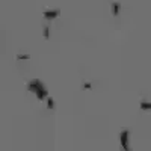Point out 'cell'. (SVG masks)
<instances>
[{
  "label": "cell",
  "mask_w": 151,
  "mask_h": 151,
  "mask_svg": "<svg viewBox=\"0 0 151 151\" xmlns=\"http://www.w3.org/2000/svg\"><path fill=\"white\" fill-rule=\"evenodd\" d=\"M27 88H29V91L33 92L40 100H44L47 95H48V91L45 89V86L42 85L41 80H38V79H33L27 83Z\"/></svg>",
  "instance_id": "1"
},
{
  "label": "cell",
  "mask_w": 151,
  "mask_h": 151,
  "mask_svg": "<svg viewBox=\"0 0 151 151\" xmlns=\"http://www.w3.org/2000/svg\"><path fill=\"white\" fill-rule=\"evenodd\" d=\"M121 145H122V150L124 151H130V145H129V141H130V136H129V132L127 130H124L121 133Z\"/></svg>",
  "instance_id": "2"
},
{
  "label": "cell",
  "mask_w": 151,
  "mask_h": 151,
  "mask_svg": "<svg viewBox=\"0 0 151 151\" xmlns=\"http://www.w3.org/2000/svg\"><path fill=\"white\" fill-rule=\"evenodd\" d=\"M58 14H59L58 11H45V12H44V17L48 18V20H53V18L58 17Z\"/></svg>",
  "instance_id": "3"
}]
</instances>
